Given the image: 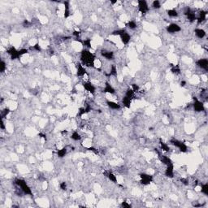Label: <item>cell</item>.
I'll use <instances>...</instances> for the list:
<instances>
[{
    "label": "cell",
    "instance_id": "obj_1",
    "mask_svg": "<svg viewBox=\"0 0 208 208\" xmlns=\"http://www.w3.org/2000/svg\"><path fill=\"white\" fill-rule=\"evenodd\" d=\"M95 55L88 50H83L80 53V61L83 65L87 67H94Z\"/></svg>",
    "mask_w": 208,
    "mask_h": 208
},
{
    "label": "cell",
    "instance_id": "obj_2",
    "mask_svg": "<svg viewBox=\"0 0 208 208\" xmlns=\"http://www.w3.org/2000/svg\"><path fill=\"white\" fill-rule=\"evenodd\" d=\"M15 183L17 186L20 187L21 191H22L24 194H26V195H32L33 194L30 187L27 185V183L25 182L24 180H23V179H15Z\"/></svg>",
    "mask_w": 208,
    "mask_h": 208
},
{
    "label": "cell",
    "instance_id": "obj_3",
    "mask_svg": "<svg viewBox=\"0 0 208 208\" xmlns=\"http://www.w3.org/2000/svg\"><path fill=\"white\" fill-rule=\"evenodd\" d=\"M170 141H171V143L174 145V146L177 147L180 150V151L183 152V153H185V152H187V150H188L187 145H186L185 143H183L182 141H179V140H177V139H176V138H172Z\"/></svg>",
    "mask_w": 208,
    "mask_h": 208
},
{
    "label": "cell",
    "instance_id": "obj_4",
    "mask_svg": "<svg viewBox=\"0 0 208 208\" xmlns=\"http://www.w3.org/2000/svg\"><path fill=\"white\" fill-rule=\"evenodd\" d=\"M140 178H141V184L143 185H150V183L153 181V176L151 175L146 174V173H141L140 175Z\"/></svg>",
    "mask_w": 208,
    "mask_h": 208
},
{
    "label": "cell",
    "instance_id": "obj_5",
    "mask_svg": "<svg viewBox=\"0 0 208 208\" xmlns=\"http://www.w3.org/2000/svg\"><path fill=\"white\" fill-rule=\"evenodd\" d=\"M194 102L193 104L194 110L196 111V112H201V111H205L204 104L203 103V102L198 100L196 97H194Z\"/></svg>",
    "mask_w": 208,
    "mask_h": 208
},
{
    "label": "cell",
    "instance_id": "obj_6",
    "mask_svg": "<svg viewBox=\"0 0 208 208\" xmlns=\"http://www.w3.org/2000/svg\"><path fill=\"white\" fill-rule=\"evenodd\" d=\"M138 10L141 14H145L149 11V7L146 1L145 0H139L138 1Z\"/></svg>",
    "mask_w": 208,
    "mask_h": 208
},
{
    "label": "cell",
    "instance_id": "obj_7",
    "mask_svg": "<svg viewBox=\"0 0 208 208\" xmlns=\"http://www.w3.org/2000/svg\"><path fill=\"white\" fill-rule=\"evenodd\" d=\"M184 14L187 16V19L190 21V22H194L197 20V16H196V14L194 13V12L191 10L189 7H186L185 10L184 11Z\"/></svg>",
    "mask_w": 208,
    "mask_h": 208
},
{
    "label": "cell",
    "instance_id": "obj_8",
    "mask_svg": "<svg viewBox=\"0 0 208 208\" xmlns=\"http://www.w3.org/2000/svg\"><path fill=\"white\" fill-rule=\"evenodd\" d=\"M166 30L167 33H178L181 30V28L177 24L175 23H172L170 24L168 26L166 27Z\"/></svg>",
    "mask_w": 208,
    "mask_h": 208
},
{
    "label": "cell",
    "instance_id": "obj_9",
    "mask_svg": "<svg viewBox=\"0 0 208 208\" xmlns=\"http://www.w3.org/2000/svg\"><path fill=\"white\" fill-rule=\"evenodd\" d=\"M7 53L11 56V60H16V59H19L20 57L19 51L15 49V47H13V46H11V47H10L7 50Z\"/></svg>",
    "mask_w": 208,
    "mask_h": 208
},
{
    "label": "cell",
    "instance_id": "obj_10",
    "mask_svg": "<svg viewBox=\"0 0 208 208\" xmlns=\"http://www.w3.org/2000/svg\"><path fill=\"white\" fill-rule=\"evenodd\" d=\"M82 86H83L84 89H85L86 91H88L89 93H90L91 94H94V93L96 91V88H95V86L93 85L91 82H89V81L83 82L82 83Z\"/></svg>",
    "mask_w": 208,
    "mask_h": 208
},
{
    "label": "cell",
    "instance_id": "obj_11",
    "mask_svg": "<svg viewBox=\"0 0 208 208\" xmlns=\"http://www.w3.org/2000/svg\"><path fill=\"white\" fill-rule=\"evenodd\" d=\"M196 64L198 65V67L200 68L201 69H203V70H206V71L208 69V60L206 58L198 60L196 62Z\"/></svg>",
    "mask_w": 208,
    "mask_h": 208
},
{
    "label": "cell",
    "instance_id": "obj_12",
    "mask_svg": "<svg viewBox=\"0 0 208 208\" xmlns=\"http://www.w3.org/2000/svg\"><path fill=\"white\" fill-rule=\"evenodd\" d=\"M76 69H77V72H76L77 76H84L86 73H87L86 69L84 68V66L80 63L76 64Z\"/></svg>",
    "mask_w": 208,
    "mask_h": 208
},
{
    "label": "cell",
    "instance_id": "obj_13",
    "mask_svg": "<svg viewBox=\"0 0 208 208\" xmlns=\"http://www.w3.org/2000/svg\"><path fill=\"white\" fill-rule=\"evenodd\" d=\"M165 176L168 178L174 177V166H173V163L167 166V168L165 170Z\"/></svg>",
    "mask_w": 208,
    "mask_h": 208
},
{
    "label": "cell",
    "instance_id": "obj_14",
    "mask_svg": "<svg viewBox=\"0 0 208 208\" xmlns=\"http://www.w3.org/2000/svg\"><path fill=\"white\" fill-rule=\"evenodd\" d=\"M120 40L121 42L124 45H127L128 43L130 42V39H131V36L129 35V33L125 31V32H124L121 35H120Z\"/></svg>",
    "mask_w": 208,
    "mask_h": 208
},
{
    "label": "cell",
    "instance_id": "obj_15",
    "mask_svg": "<svg viewBox=\"0 0 208 208\" xmlns=\"http://www.w3.org/2000/svg\"><path fill=\"white\" fill-rule=\"evenodd\" d=\"M101 55L102 57L107 59L108 60H113L114 58V52L111 51H107V50H102L101 51Z\"/></svg>",
    "mask_w": 208,
    "mask_h": 208
},
{
    "label": "cell",
    "instance_id": "obj_16",
    "mask_svg": "<svg viewBox=\"0 0 208 208\" xmlns=\"http://www.w3.org/2000/svg\"><path fill=\"white\" fill-rule=\"evenodd\" d=\"M159 158L161 162H162L163 164H165L166 166H168V165H170V164L173 163L172 159H171L169 157L165 156V155H162L161 154H159Z\"/></svg>",
    "mask_w": 208,
    "mask_h": 208
},
{
    "label": "cell",
    "instance_id": "obj_17",
    "mask_svg": "<svg viewBox=\"0 0 208 208\" xmlns=\"http://www.w3.org/2000/svg\"><path fill=\"white\" fill-rule=\"evenodd\" d=\"M207 12L205 11H201L199 12V14H198V16L197 17V21H198V24H202L203 23L205 20L207 19Z\"/></svg>",
    "mask_w": 208,
    "mask_h": 208
},
{
    "label": "cell",
    "instance_id": "obj_18",
    "mask_svg": "<svg viewBox=\"0 0 208 208\" xmlns=\"http://www.w3.org/2000/svg\"><path fill=\"white\" fill-rule=\"evenodd\" d=\"M107 104L111 109H113V110H120L121 107L119 103H117V102H113V101H107Z\"/></svg>",
    "mask_w": 208,
    "mask_h": 208
},
{
    "label": "cell",
    "instance_id": "obj_19",
    "mask_svg": "<svg viewBox=\"0 0 208 208\" xmlns=\"http://www.w3.org/2000/svg\"><path fill=\"white\" fill-rule=\"evenodd\" d=\"M194 33H195V35L197 36V38H200V39H203V38L206 37V34L207 33L205 32V30L202 29H196L194 30Z\"/></svg>",
    "mask_w": 208,
    "mask_h": 208
},
{
    "label": "cell",
    "instance_id": "obj_20",
    "mask_svg": "<svg viewBox=\"0 0 208 208\" xmlns=\"http://www.w3.org/2000/svg\"><path fill=\"white\" fill-rule=\"evenodd\" d=\"M103 92L104 93H108V94H114L115 93H116V90H115V89L111 86L109 83H106V85H105V88L103 89Z\"/></svg>",
    "mask_w": 208,
    "mask_h": 208
},
{
    "label": "cell",
    "instance_id": "obj_21",
    "mask_svg": "<svg viewBox=\"0 0 208 208\" xmlns=\"http://www.w3.org/2000/svg\"><path fill=\"white\" fill-rule=\"evenodd\" d=\"M122 102H123L124 106H125V107L130 108V107H131V103H132V99L128 98V97H126V96H125L122 99Z\"/></svg>",
    "mask_w": 208,
    "mask_h": 208
},
{
    "label": "cell",
    "instance_id": "obj_22",
    "mask_svg": "<svg viewBox=\"0 0 208 208\" xmlns=\"http://www.w3.org/2000/svg\"><path fill=\"white\" fill-rule=\"evenodd\" d=\"M64 4L65 6V10H64V17L68 18L70 15V10H69V2L65 1L64 2Z\"/></svg>",
    "mask_w": 208,
    "mask_h": 208
},
{
    "label": "cell",
    "instance_id": "obj_23",
    "mask_svg": "<svg viewBox=\"0 0 208 208\" xmlns=\"http://www.w3.org/2000/svg\"><path fill=\"white\" fill-rule=\"evenodd\" d=\"M171 72H172L173 74H175V75H178V74L181 73V68H180L179 65H172V64Z\"/></svg>",
    "mask_w": 208,
    "mask_h": 208
},
{
    "label": "cell",
    "instance_id": "obj_24",
    "mask_svg": "<svg viewBox=\"0 0 208 208\" xmlns=\"http://www.w3.org/2000/svg\"><path fill=\"white\" fill-rule=\"evenodd\" d=\"M167 13L169 17H172V18H175L178 16V12L175 9H169V10L167 11Z\"/></svg>",
    "mask_w": 208,
    "mask_h": 208
},
{
    "label": "cell",
    "instance_id": "obj_25",
    "mask_svg": "<svg viewBox=\"0 0 208 208\" xmlns=\"http://www.w3.org/2000/svg\"><path fill=\"white\" fill-rule=\"evenodd\" d=\"M159 144H160V146H161V149H162L164 151H166V152H169L170 151V147H169V145H167L165 142H163L162 140H159Z\"/></svg>",
    "mask_w": 208,
    "mask_h": 208
},
{
    "label": "cell",
    "instance_id": "obj_26",
    "mask_svg": "<svg viewBox=\"0 0 208 208\" xmlns=\"http://www.w3.org/2000/svg\"><path fill=\"white\" fill-rule=\"evenodd\" d=\"M106 176H107V178L109 179L111 181H112L114 183H116L117 182L116 176H115L112 172H107V173H106Z\"/></svg>",
    "mask_w": 208,
    "mask_h": 208
},
{
    "label": "cell",
    "instance_id": "obj_27",
    "mask_svg": "<svg viewBox=\"0 0 208 208\" xmlns=\"http://www.w3.org/2000/svg\"><path fill=\"white\" fill-rule=\"evenodd\" d=\"M67 154V148H63L57 151V155L59 158H64Z\"/></svg>",
    "mask_w": 208,
    "mask_h": 208
},
{
    "label": "cell",
    "instance_id": "obj_28",
    "mask_svg": "<svg viewBox=\"0 0 208 208\" xmlns=\"http://www.w3.org/2000/svg\"><path fill=\"white\" fill-rule=\"evenodd\" d=\"M134 94H135V92L133 91L132 89H127L126 93H125L126 97H128V98H131V99H133V98L134 97Z\"/></svg>",
    "mask_w": 208,
    "mask_h": 208
},
{
    "label": "cell",
    "instance_id": "obj_29",
    "mask_svg": "<svg viewBox=\"0 0 208 208\" xmlns=\"http://www.w3.org/2000/svg\"><path fill=\"white\" fill-rule=\"evenodd\" d=\"M126 26L129 28L130 29H135L138 25H137V23L134 20H130V21H129V23L126 24Z\"/></svg>",
    "mask_w": 208,
    "mask_h": 208
},
{
    "label": "cell",
    "instance_id": "obj_30",
    "mask_svg": "<svg viewBox=\"0 0 208 208\" xmlns=\"http://www.w3.org/2000/svg\"><path fill=\"white\" fill-rule=\"evenodd\" d=\"M201 192H202V193H203V194L206 195V196H207V195H208V184H207V183H206V184L202 185Z\"/></svg>",
    "mask_w": 208,
    "mask_h": 208
},
{
    "label": "cell",
    "instance_id": "obj_31",
    "mask_svg": "<svg viewBox=\"0 0 208 208\" xmlns=\"http://www.w3.org/2000/svg\"><path fill=\"white\" fill-rule=\"evenodd\" d=\"M71 138H72V139L74 141H80V139H81V136H80L77 132H73L72 136H71Z\"/></svg>",
    "mask_w": 208,
    "mask_h": 208
},
{
    "label": "cell",
    "instance_id": "obj_32",
    "mask_svg": "<svg viewBox=\"0 0 208 208\" xmlns=\"http://www.w3.org/2000/svg\"><path fill=\"white\" fill-rule=\"evenodd\" d=\"M81 43L83 44L84 46H86V47L88 48H91V39L87 38V39H85L81 41Z\"/></svg>",
    "mask_w": 208,
    "mask_h": 208
},
{
    "label": "cell",
    "instance_id": "obj_33",
    "mask_svg": "<svg viewBox=\"0 0 208 208\" xmlns=\"http://www.w3.org/2000/svg\"><path fill=\"white\" fill-rule=\"evenodd\" d=\"M110 76H116L117 75V69H116V67L115 66L114 64H112L111 66V72H110Z\"/></svg>",
    "mask_w": 208,
    "mask_h": 208
},
{
    "label": "cell",
    "instance_id": "obj_34",
    "mask_svg": "<svg viewBox=\"0 0 208 208\" xmlns=\"http://www.w3.org/2000/svg\"><path fill=\"white\" fill-rule=\"evenodd\" d=\"M152 7L154 9H159L161 7V2L159 1V0H154V1L152 2Z\"/></svg>",
    "mask_w": 208,
    "mask_h": 208
},
{
    "label": "cell",
    "instance_id": "obj_35",
    "mask_svg": "<svg viewBox=\"0 0 208 208\" xmlns=\"http://www.w3.org/2000/svg\"><path fill=\"white\" fill-rule=\"evenodd\" d=\"M9 112H10V109L9 108H7L6 107L5 109H3L2 111H1V119H3L4 117H6L7 116V115L9 114Z\"/></svg>",
    "mask_w": 208,
    "mask_h": 208
},
{
    "label": "cell",
    "instance_id": "obj_36",
    "mask_svg": "<svg viewBox=\"0 0 208 208\" xmlns=\"http://www.w3.org/2000/svg\"><path fill=\"white\" fill-rule=\"evenodd\" d=\"M85 114H87V111L85 110V107H80L79 111H78V114H77V116L79 117H81L83 115Z\"/></svg>",
    "mask_w": 208,
    "mask_h": 208
},
{
    "label": "cell",
    "instance_id": "obj_37",
    "mask_svg": "<svg viewBox=\"0 0 208 208\" xmlns=\"http://www.w3.org/2000/svg\"><path fill=\"white\" fill-rule=\"evenodd\" d=\"M125 29H118V30H115V31H113L112 32V35H121V34H122L124 32H125Z\"/></svg>",
    "mask_w": 208,
    "mask_h": 208
},
{
    "label": "cell",
    "instance_id": "obj_38",
    "mask_svg": "<svg viewBox=\"0 0 208 208\" xmlns=\"http://www.w3.org/2000/svg\"><path fill=\"white\" fill-rule=\"evenodd\" d=\"M0 66H1V69H0L1 72H4L6 70V63L3 60L1 61V65H0Z\"/></svg>",
    "mask_w": 208,
    "mask_h": 208
},
{
    "label": "cell",
    "instance_id": "obj_39",
    "mask_svg": "<svg viewBox=\"0 0 208 208\" xmlns=\"http://www.w3.org/2000/svg\"><path fill=\"white\" fill-rule=\"evenodd\" d=\"M28 51H29V50L26 49V48H23V49H21V50H19V53H20V57L22 56L23 55H24V54H27V53H28Z\"/></svg>",
    "mask_w": 208,
    "mask_h": 208
},
{
    "label": "cell",
    "instance_id": "obj_40",
    "mask_svg": "<svg viewBox=\"0 0 208 208\" xmlns=\"http://www.w3.org/2000/svg\"><path fill=\"white\" fill-rule=\"evenodd\" d=\"M139 89H140V88H139V86L137 85V84H133V85H132V89L135 93L136 92H138L139 91Z\"/></svg>",
    "mask_w": 208,
    "mask_h": 208
},
{
    "label": "cell",
    "instance_id": "obj_41",
    "mask_svg": "<svg viewBox=\"0 0 208 208\" xmlns=\"http://www.w3.org/2000/svg\"><path fill=\"white\" fill-rule=\"evenodd\" d=\"M33 50H35V51H42V48H41V46H40V45L38 44V43H36L35 45L33 46Z\"/></svg>",
    "mask_w": 208,
    "mask_h": 208
},
{
    "label": "cell",
    "instance_id": "obj_42",
    "mask_svg": "<svg viewBox=\"0 0 208 208\" xmlns=\"http://www.w3.org/2000/svg\"><path fill=\"white\" fill-rule=\"evenodd\" d=\"M60 189H62V190H66V189H67V184H66V182H61L60 184Z\"/></svg>",
    "mask_w": 208,
    "mask_h": 208
},
{
    "label": "cell",
    "instance_id": "obj_43",
    "mask_svg": "<svg viewBox=\"0 0 208 208\" xmlns=\"http://www.w3.org/2000/svg\"><path fill=\"white\" fill-rule=\"evenodd\" d=\"M72 35H73L74 37H75V38H76V39H78V38H79L80 35V31H73Z\"/></svg>",
    "mask_w": 208,
    "mask_h": 208
},
{
    "label": "cell",
    "instance_id": "obj_44",
    "mask_svg": "<svg viewBox=\"0 0 208 208\" xmlns=\"http://www.w3.org/2000/svg\"><path fill=\"white\" fill-rule=\"evenodd\" d=\"M120 206L122 207H127V208L131 207V205L129 204V203H127V202H123V203H121Z\"/></svg>",
    "mask_w": 208,
    "mask_h": 208
},
{
    "label": "cell",
    "instance_id": "obj_45",
    "mask_svg": "<svg viewBox=\"0 0 208 208\" xmlns=\"http://www.w3.org/2000/svg\"><path fill=\"white\" fill-rule=\"evenodd\" d=\"M30 25V22L28 20H24L23 22V26L24 27H29Z\"/></svg>",
    "mask_w": 208,
    "mask_h": 208
},
{
    "label": "cell",
    "instance_id": "obj_46",
    "mask_svg": "<svg viewBox=\"0 0 208 208\" xmlns=\"http://www.w3.org/2000/svg\"><path fill=\"white\" fill-rule=\"evenodd\" d=\"M181 181L184 185H189V181H188L187 179L181 178Z\"/></svg>",
    "mask_w": 208,
    "mask_h": 208
},
{
    "label": "cell",
    "instance_id": "obj_47",
    "mask_svg": "<svg viewBox=\"0 0 208 208\" xmlns=\"http://www.w3.org/2000/svg\"><path fill=\"white\" fill-rule=\"evenodd\" d=\"M88 150H91L93 152H94L95 154H98V150L96 148H94V147H89V148H88Z\"/></svg>",
    "mask_w": 208,
    "mask_h": 208
},
{
    "label": "cell",
    "instance_id": "obj_48",
    "mask_svg": "<svg viewBox=\"0 0 208 208\" xmlns=\"http://www.w3.org/2000/svg\"><path fill=\"white\" fill-rule=\"evenodd\" d=\"M38 136L40 137V138H44L45 140L46 141V136L45 134H43V133H38Z\"/></svg>",
    "mask_w": 208,
    "mask_h": 208
},
{
    "label": "cell",
    "instance_id": "obj_49",
    "mask_svg": "<svg viewBox=\"0 0 208 208\" xmlns=\"http://www.w3.org/2000/svg\"><path fill=\"white\" fill-rule=\"evenodd\" d=\"M0 128L2 129H5V125H4V123H3V119L1 120V126H0Z\"/></svg>",
    "mask_w": 208,
    "mask_h": 208
},
{
    "label": "cell",
    "instance_id": "obj_50",
    "mask_svg": "<svg viewBox=\"0 0 208 208\" xmlns=\"http://www.w3.org/2000/svg\"><path fill=\"white\" fill-rule=\"evenodd\" d=\"M186 85V81L185 80H182V81L181 82V87H184V86H185Z\"/></svg>",
    "mask_w": 208,
    "mask_h": 208
},
{
    "label": "cell",
    "instance_id": "obj_51",
    "mask_svg": "<svg viewBox=\"0 0 208 208\" xmlns=\"http://www.w3.org/2000/svg\"><path fill=\"white\" fill-rule=\"evenodd\" d=\"M111 2V3H112V4H115V3H116L117 1H112V2Z\"/></svg>",
    "mask_w": 208,
    "mask_h": 208
}]
</instances>
